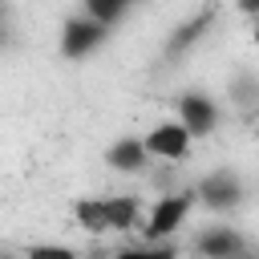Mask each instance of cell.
Here are the masks:
<instances>
[{"mask_svg":"<svg viewBox=\"0 0 259 259\" xmlns=\"http://www.w3.org/2000/svg\"><path fill=\"white\" fill-rule=\"evenodd\" d=\"M194 202H198L194 190H190V194H170V198H162V202L150 210V219L142 223V235H146L150 243H162L166 235H174V231L182 227V219L190 214Z\"/></svg>","mask_w":259,"mask_h":259,"instance_id":"obj_1","label":"cell"},{"mask_svg":"<svg viewBox=\"0 0 259 259\" xmlns=\"http://www.w3.org/2000/svg\"><path fill=\"white\" fill-rule=\"evenodd\" d=\"M73 219H77V227L89 231V235H105V231H109L105 198H77V202H73Z\"/></svg>","mask_w":259,"mask_h":259,"instance_id":"obj_8","label":"cell"},{"mask_svg":"<svg viewBox=\"0 0 259 259\" xmlns=\"http://www.w3.org/2000/svg\"><path fill=\"white\" fill-rule=\"evenodd\" d=\"M206 24H210V12H198L194 20H186V24H182V28L170 36V53H182L186 45H194V40L202 36V28H206Z\"/></svg>","mask_w":259,"mask_h":259,"instance_id":"obj_10","label":"cell"},{"mask_svg":"<svg viewBox=\"0 0 259 259\" xmlns=\"http://www.w3.org/2000/svg\"><path fill=\"white\" fill-rule=\"evenodd\" d=\"M194 194H198L202 206H210V210H227V206H239L243 186H239V178H235L231 170H214V174H206V178L198 182Z\"/></svg>","mask_w":259,"mask_h":259,"instance_id":"obj_3","label":"cell"},{"mask_svg":"<svg viewBox=\"0 0 259 259\" xmlns=\"http://www.w3.org/2000/svg\"><path fill=\"white\" fill-rule=\"evenodd\" d=\"M150 259H178V251H174V247H154Z\"/></svg>","mask_w":259,"mask_h":259,"instance_id":"obj_13","label":"cell"},{"mask_svg":"<svg viewBox=\"0 0 259 259\" xmlns=\"http://www.w3.org/2000/svg\"><path fill=\"white\" fill-rule=\"evenodd\" d=\"M105 40V24H97L93 16H73L69 24H65V32H61V53L65 57H85L89 49H97Z\"/></svg>","mask_w":259,"mask_h":259,"instance_id":"obj_4","label":"cell"},{"mask_svg":"<svg viewBox=\"0 0 259 259\" xmlns=\"http://www.w3.org/2000/svg\"><path fill=\"white\" fill-rule=\"evenodd\" d=\"M121 12H125V4H117V0H85V16H93L97 24H113Z\"/></svg>","mask_w":259,"mask_h":259,"instance_id":"obj_11","label":"cell"},{"mask_svg":"<svg viewBox=\"0 0 259 259\" xmlns=\"http://www.w3.org/2000/svg\"><path fill=\"white\" fill-rule=\"evenodd\" d=\"M146 158H150V150H146V142H138V138H121V142H113V146L105 150V162H109L113 170H121V174L146 170Z\"/></svg>","mask_w":259,"mask_h":259,"instance_id":"obj_7","label":"cell"},{"mask_svg":"<svg viewBox=\"0 0 259 259\" xmlns=\"http://www.w3.org/2000/svg\"><path fill=\"white\" fill-rule=\"evenodd\" d=\"M105 210H109V231H130V227H138L142 202L134 194H113V198H105Z\"/></svg>","mask_w":259,"mask_h":259,"instance_id":"obj_9","label":"cell"},{"mask_svg":"<svg viewBox=\"0 0 259 259\" xmlns=\"http://www.w3.org/2000/svg\"><path fill=\"white\" fill-rule=\"evenodd\" d=\"M255 45H259V24H255Z\"/></svg>","mask_w":259,"mask_h":259,"instance_id":"obj_15","label":"cell"},{"mask_svg":"<svg viewBox=\"0 0 259 259\" xmlns=\"http://www.w3.org/2000/svg\"><path fill=\"white\" fill-rule=\"evenodd\" d=\"M194 251L202 259H243V235L231 227H210L194 239Z\"/></svg>","mask_w":259,"mask_h":259,"instance_id":"obj_5","label":"cell"},{"mask_svg":"<svg viewBox=\"0 0 259 259\" xmlns=\"http://www.w3.org/2000/svg\"><path fill=\"white\" fill-rule=\"evenodd\" d=\"M24 259H77L73 247H61V243H32L24 251Z\"/></svg>","mask_w":259,"mask_h":259,"instance_id":"obj_12","label":"cell"},{"mask_svg":"<svg viewBox=\"0 0 259 259\" xmlns=\"http://www.w3.org/2000/svg\"><path fill=\"white\" fill-rule=\"evenodd\" d=\"M117 259H150V251H138V247H125V251H117Z\"/></svg>","mask_w":259,"mask_h":259,"instance_id":"obj_14","label":"cell"},{"mask_svg":"<svg viewBox=\"0 0 259 259\" xmlns=\"http://www.w3.org/2000/svg\"><path fill=\"white\" fill-rule=\"evenodd\" d=\"M178 117H182V125L190 130V138H206V134L214 130L219 109H214L202 93H186V97L178 101Z\"/></svg>","mask_w":259,"mask_h":259,"instance_id":"obj_6","label":"cell"},{"mask_svg":"<svg viewBox=\"0 0 259 259\" xmlns=\"http://www.w3.org/2000/svg\"><path fill=\"white\" fill-rule=\"evenodd\" d=\"M146 150H150V158H174V162H182L186 150H190V130L182 121H162V125H154L146 134Z\"/></svg>","mask_w":259,"mask_h":259,"instance_id":"obj_2","label":"cell"}]
</instances>
